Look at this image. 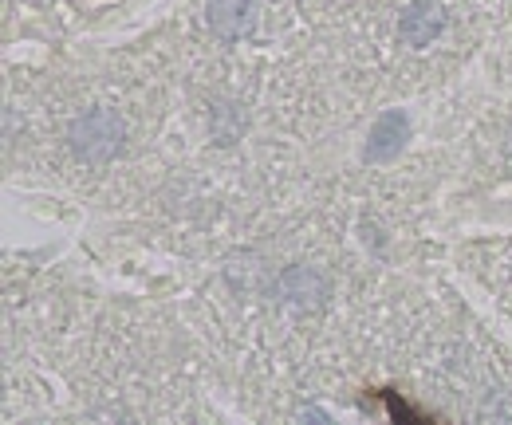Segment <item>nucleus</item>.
I'll return each mask as SVG.
<instances>
[{"label":"nucleus","instance_id":"f03ea898","mask_svg":"<svg viewBox=\"0 0 512 425\" xmlns=\"http://www.w3.org/2000/svg\"><path fill=\"white\" fill-rule=\"evenodd\" d=\"M446 28V8L434 4V0H410L402 12H398V40L410 44V48H426L442 36Z\"/></svg>","mask_w":512,"mask_h":425},{"label":"nucleus","instance_id":"7ed1b4c3","mask_svg":"<svg viewBox=\"0 0 512 425\" xmlns=\"http://www.w3.org/2000/svg\"><path fill=\"white\" fill-rule=\"evenodd\" d=\"M410 142V119H406V111H386L375 119L371 126V134H367V150H363V158L367 162H390V158H398L402 154V146Z\"/></svg>","mask_w":512,"mask_h":425},{"label":"nucleus","instance_id":"f257e3e1","mask_svg":"<svg viewBox=\"0 0 512 425\" xmlns=\"http://www.w3.org/2000/svg\"><path fill=\"white\" fill-rule=\"evenodd\" d=\"M67 142H71L75 158H83V162H111L127 142V126L115 111H103V107L99 111H83L79 119L71 122Z\"/></svg>","mask_w":512,"mask_h":425},{"label":"nucleus","instance_id":"423d86ee","mask_svg":"<svg viewBox=\"0 0 512 425\" xmlns=\"http://www.w3.org/2000/svg\"><path fill=\"white\" fill-rule=\"evenodd\" d=\"M379 398L386 402V410H390V418H394V422H414V425L426 422V418H422L418 410H410V406H406V402H402L394 390H379Z\"/></svg>","mask_w":512,"mask_h":425},{"label":"nucleus","instance_id":"39448f33","mask_svg":"<svg viewBox=\"0 0 512 425\" xmlns=\"http://www.w3.org/2000/svg\"><path fill=\"white\" fill-rule=\"evenodd\" d=\"M276 292H280V300L292 307H308V311H316V307H323V300H327V276L323 272H316V268H288L284 276H280V284H276Z\"/></svg>","mask_w":512,"mask_h":425},{"label":"nucleus","instance_id":"20e7f679","mask_svg":"<svg viewBox=\"0 0 512 425\" xmlns=\"http://www.w3.org/2000/svg\"><path fill=\"white\" fill-rule=\"evenodd\" d=\"M209 32L221 40H241L256 24V0H209L205 4Z\"/></svg>","mask_w":512,"mask_h":425}]
</instances>
